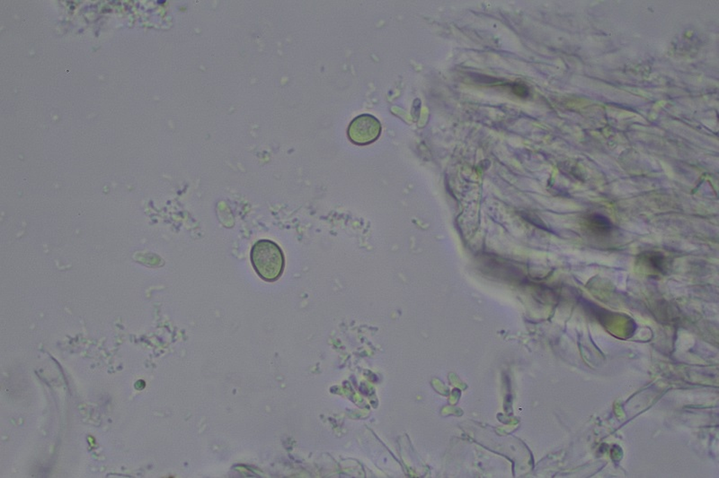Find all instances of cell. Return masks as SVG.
Here are the masks:
<instances>
[{"instance_id":"cell-1","label":"cell","mask_w":719,"mask_h":478,"mask_svg":"<svg viewBox=\"0 0 719 478\" xmlns=\"http://www.w3.org/2000/svg\"><path fill=\"white\" fill-rule=\"evenodd\" d=\"M250 260L255 272L267 282L276 281L285 270V254L273 240H258L252 247Z\"/></svg>"},{"instance_id":"cell-2","label":"cell","mask_w":719,"mask_h":478,"mask_svg":"<svg viewBox=\"0 0 719 478\" xmlns=\"http://www.w3.org/2000/svg\"><path fill=\"white\" fill-rule=\"evenodd\" d=\"M379 120L369 114L358 116L348 128V137L353 143L363 146L372 143L381 134Z\"/></svg>"},{"instance_id":"cell-3","label":"cell","mask_w":719,"mask_h":478,"mask_svg":"<svg viewBox=\"0 0 719 478\" xmlns=\"http://www.w3.org/2000/svg\"><path fill=\"white\" fill-rule=\"evenodd\" d=\"M585 224L592 233L596 234V236H606L613 228V224L609 219L597 214L588 215L585 218Z\"/></svg>"},{"instance_id":"cell-4","label":"cell","mask_w":719,"mask_h":478,"mask_svg":"<svg viewBox=\"0 0 719 478\" xmlns=\"http://www.w3.org/2000/svg\"><path fill=\"white\" fill-rule=\"evenodd\" d=\"M640 261H646L651 270L660 271V272H663L666 267H667V258L662 254H657V252H647L646 254H642Z\"/></svg>"}]
</instances>
